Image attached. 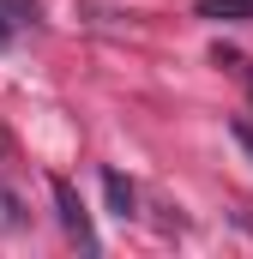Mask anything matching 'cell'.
I'll return each mask as SVG.
<instances>
[{
    "mask_svg": "<svg viewBox=\"0 0 253 259\" xmlns=\"http://www.w3.org/2000/svg\"><path fill=\"white\" fill-rule=\"evenodd\" d=\"M49 193H55V211H61V229L72 235V241H78V247H85V253H97L103 241H97V229H91V211H85V199H78V187L55 175V181H49Z\"/></svg>",
    "mask_w": 253,
    "mask_h": 259,
    "instance_id": "6da1fadb",
    "label": "cell"
},
{
    "mask_svg": "<svg viewBox=\"0 0 253 259\" xmlns=\"http://www.w3.org/2000/svg\"><path fill=\"white\" fill-rule=\"evenodd\" d=\"M199 18H211V24H247L253 0H199Z\"/></svg>",
    "mask_w": 253,
    "mask_h": 259,
    "instance_id": "7a4b0ae2",
    "label": "cell"
},
{
    "mask_svg": "<svg viewBox=\"0 0 253 259\" xmlns=\"http://www.w3.org/2000/svg\"><path fill=\"white\" fill-rule=\"evenodd\" d=\"M103 193H109V205H115V217H133L139 193H133V181H126L121 169H109V175H103Z\"/></svg>",
    "mask_w": 253,
    "mask_h": 259,
    "instance_id": "3957f363",
    "label": "cell"
},
{
    "mask_svg": "<svg viewBox=\"0 0 253 259\" xmlns=\"http://www.w3.org/2000/svg\"><path fill=\"white\" fill-rule=\"evenodd\" d=\"M217 61H223V66H235V72L247 78V91H253V61H241V55H223V49H217Z\"/></svg>",
    "mask_w": 253,
    "mask_h": 259,
    "instance_id": "277c9868",
    "label": "cell"
},
{
    "mask_svg": "<svg viewBox=\"0 0 253 259\" xmlns=\"http://www.w3.org/2000/svg\"><path fill=\"white\" fill-rule=\"evenodd\" d=\"M229 133H235V145H241V151H247V157H253V121H235V127H229Z\"/></svg>",
    "mask_w": 253,
    "mask_h": 259,
    "instance_id": "5b68a950",
    "label": "cell"
},
{
    "mask_svg": "<svg viewBox=\"0 0 253 259\" xmlns=\"http://www.w3.org/2000/svg\"><path fill=\"white\" fill-rule=\"evenodd\" d=\"M6 42H12V24H6V18H0V49H6Z\"/></svg>",
    "mask_w": 253,
    "mask_h": 259,
    "instance_id": "8992f818",
    "label": "cell"
}]
</instances>
